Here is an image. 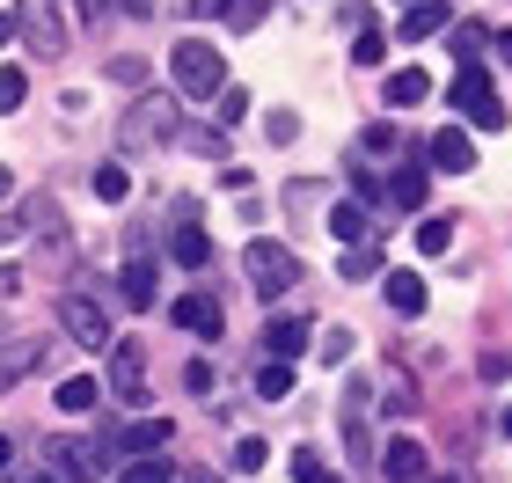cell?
I'll use <instances>...</instances> for the list:
<instances>
[{
    "label": "cell",
    "mask_w": 512,
    "mask_h": 483,
    "mask_svg": "<svg viewBox=\"0 0 512 483\" xmlns=\"http://www.w3.org/2000/svg\"><path fill=\"white\" fill-rule=\"evenodd\" d=\"M59 322H66V337H74L81 352H110V315H103V301L66 293V301H59Z\"/></svg>",
    "instance_id": "cell-4"
},
{
    "label": "cell",
    "mask_w": 512,
    "mask_h": 483,
    "mask_svg": "<svg viewBox=\"0 0 512 483\" xmlns=\"http://www.w3.org/2000/svg\"><path fill=\"white\" fill-rule=\"evenodd\" d=\"M293 483H337V476L322 469V454H308V447H300V454H293Z\"/></svg>",
    "instance_id": "cell-36"
},
{
    "label": "cell",
    "mask_w": 512,
    "mask_h": 483,
    "mask_svg": "<svg viewBox=\"0 0 512 483\" xmlns=\"http://www.w3.org/2000/svg\"><path fill=\"white\" fill-rule=\"evenodd\" d=\"M264 140H271V147H293V140H300V118H293V110H271V118H264Z\"/></svg>",
    "instance_id": "cell-30"
},
{
    "label": "cell",
    "mask_w": 512,
    "mask_h": 483,
    "mask_svg": "<svg viewBox=\"0 0 512 483\" xmlns=\"http://www.w3.org/2000/svg\"><path fill=\"white\" fill-rule=\"evenodd\" d=\"M15 37L37 59H66V0H22L15 8Z\"/></svg>",
    "instance_id": "cell-3"
},
{
    "label": "cell",
    "mask_w": 512,
    "mask_h": 483,
    "mask_svg": "<svg viewBox=\"0 0 512 483\" xmlns=\"http://www.w3.org/2000/svg\"><path fill=\"white\" fill-rule=\"evenodd\" d=\"M66 418H88V410L103 403V381H88V374H74V381H59V396H52Z\"/></svg>",
    "instance_id": "cell-16"
},
{
    "label": "cell",
    "mask_w": 512,
    "mask_h": 483,
    "mask_svg": "<svg viewBox=\"0 0 512 483\" xmlns=\"http://www.w3.org/2000/svg\"><path fill=\"white\" fill-rule=\"evenodd\" d=\"M425 161H439V169H476V140L461 125H439L425 140Z\"/></svg>",
    "instance_id": "cell-8"
},
{
    "label": "cell",
    "mask_w": 512,
    "mask_h": 483,
    "mask_svg": "<svg viewBox=\"0 0 512 483\" xmlns=\"http://www.w3.org/2000/svg\"><path fill=\"white\" fill-rule=\"evenodd\" d=\"M8 37H15V15H0V44H8Z\"/></svg>",
    "instance_id": "cell-44"
},
{
    "label": "cell",
    "mask_w": 512,
    "mask_h": 483,
    "mask_svg": "<svg viewBox=\"0 0 512 483\" xmlns=\"http://www.w3.org/2000/svg\"><path fill=\"white\" fill-rule=\"evenodd\" d=\"M483 44H491V30H483V22H454V59H461V66H469Z\"/></svg>",
    "instance_id": "cell-26"
},
{
    "label": "cell",
    "mask_w": 512,
    "mask_h": 483,
    "mask_svg": "<svg viewBox=\"0 0 512 483\" xmlns=\"http://www.w3.org/2000/svg\"><path fill=\"white\" fill-rule=\"evenodd\" d=\"M242 110H249V88H220V118L242 125Z\"/></svg>",
    "instance_id": "cell-37"
},
{
    "label": "cell",
    "mask_w": 512,
    "mask_h": 483,
    "mask_svg": "<svg viewBox=\"0 0 512 483\" xmlns=\"http://www.w3.org/2000/svg\"><path fill=\"white\" fill-rule=\"evenodd\" d=\"M388 308L395 315H425V301H432V293H425V279H417V271H388Z\"/></svg>",
    "instance_id": "cell-13"
},
{
    "label": "cell",
    "mask_w": 512,
    "mask_h": 483,
    "mask_svg": "<svg viewBox=\"0 0 512 483\" xmlns=\"http://www.w3.org/2000/svg\"><path fill=\"white\" fill-rule=\"evenodd\" d=\"M388 59V37L381 30H359V44H352V66H381Z\"/></svg>",
    "instance_id": "cell-33"
},
{
    "label": "cell",
    "mask_w": 512,
    "mask_h": 483,
    "mask_svg": "<svg viewBox=\"0 0 512 483\" xmlns=\"http://www.w3.org/2000/svg\"><path fill=\"white\" fill-rule=\"evenodd\" d=\"M461 118H469L476 132H505V103H498V96H483V103H469V110H461Z\"/></svg>",
    "instance_id": "cell-29"
},
{
    "label": "cell",
    "mask_w": 512,
    "mask_h": 483,
    "mask_svg": "<svg viewBox=\"0 0 512 483\" xmlns=\"http://www.w3.org/2000/svg\"><path fill=\"white\" fill-rule=\"evenodd\" d=\"M447 0H410V8H403V22H395V37H403V44H417V37H432V30H447Z\"/></svg>",
    "instance_id": "cell-10"
},
{
    "label": "cell",
    "mask_w": 512,
    "mask_h": 483,
    "mask_svg": "<svg viewBox=\"0 0 512 483\" xmlns=\"http://www.w3.org/2000/svg\"><path fill=\"white\" fill-rule=\"evenodd\" d=\"M191 15H227V0H191Z\"/></svg>",
    "instance_id": "cell-41"
},
{
    "label": "cell",
    "mask_w": 512,
    "mask_h": 483,
    "mask_svg": "<svg viewBox=\"0 0 512 483\" xmlns=\"http://www.w3.org/2000/svg\"><path fill=\"white\" fill-rule=\"evenodd\" d=\"M381 410H388V418H410V410H417V381H410V366H388V374H381Z\"/></svg>",
    "instance_id": "cell-14"
},
{
    "label": "cell",
    "mask_w": 512,
    "mask_h": 483,
    "mask_svg": "<svg viewBox=\"0 0 512 483\" xmlns=\"http://www.w3.org/2000/svg\"><path fill=\"white\" fill-rule=\"evenodd\" d=\"M359 147H366V154H403V132H395V125H366Z\"/></svg>",
    "instance_id": "cell-31"
},
{
    "label": "cell",
    "mask_w": 512,
    "mask_h": 483,
    "mask_svg": "<svg viewBox=\"0 0 512 483\" xmlns=\"http://www.w3.org/2000/svg\"><path fill=\"white\" fill-rule=\"evenodd\" d=\"M417 249H425V257H439V249H454V220H417Z\"/></svg>",
    "instance_id": "cell-24"
},
{
    "label": "cell",
    "mask_w": 512,
    "mask_h": 483,
    "mask_svg": "<svg viewBox=\"0 0 512 483\" xmlns=\"http://www.w3.org/2000/svg\"><path fill=\"white\" fill-rule=\"evenodd\" d=\"M183 118H176V96H139L132 103V118H125V147H154V140H169Z\"/></svg>",
    "instance_id": "cell-5"
},
{
    "label": "cell",
    "mask_w": 512,
    "mask_h": 483,
    "mask_svg": "<svg viewBox=\"0 0 512 483\" xmlns=\"http://www.w3.org/2000/svg\"><path fill=\"white\" fill-rule=\"evenodd\" d=\"M242 271H249V286L264 293V301H278V293L300 286V257H293L286 242H271V235H256V242L242 249Z\"/></svg>",
    "instance_id": "cell-2"
},
{
    "label": "cell",
    "mask_w": 512,
    "mask_h": 483,
    "mask_svg": "<svg viewBox=\"0 0 512 483\" xmlns=\"http://www.w3.org/2000/svg\"><path fill=\"white\" fill-rule=\"evenodd\" d=\"M381 476H388V483H417V476H425V447H417V440H388Z\"/></svg>",
    "instance_id": "cell-11"
},
{
    "label": "cell",
    "mask_w": 512,
    "mask_h": 483,
    "mask_svg": "<svg viewBox=\"0 0 512 483\" xmlns=\"http://www.w3.org/2000/svg\"><path fill=\"white\" fill-rule=\"evenodd\" d=\"M417 483H454V476H417Z\"/></svg>",
    "instance_id": "cell-46"
},
{
    "label": "cell",
    "mask_w": 512,
    "mask_h": 483,
    "mask_svg": "<svg viewBox=\"0 0 512 483\" xmlns=\"http://www.w3.org/2000/svg\"><path fill=\"white\" fill-rule=\"evenodd\" d=\"M15 462V447H8V432H0V469H8Z\"/></svg>",
    "instance_id": "cell-43"
},
{
    "label": "cell",
    "mask_w": 512,
    "mask_h": 483,
    "mask_svg": "<svg viewBox=\"0 0 512 483\" xmlns=\"http://www.w3.org/2000/svg\"><path fill=\"white\" fill-rule=\"evenodd\" d=\"M118 483H176V462H147V454H132V469Z\"/></svg>",
    "instance_id": "cell-27"
},
{
    "label": "cell",
    "mask_w": 512,
    "mask_h": 483,
    "mask_svg": "<svg viewBox=\"0 0 512 483\" xmlns=\"http://www.w3.org/2000/svg\"><path fill=\"white\" fill-rule=\"evenodd\" d=\"M425 96H432V74H425V66L388 74V103H395V110H410V103H425Z\"/></svg>",
    "instance_id": "cell-18"
},
{
    "label": "cell",
    "mask_w": 512,
    "mask_h": 483,
    "mask_svg": "<svg viewBox=\"0 0 512 483\" xmlns=\"http://www.w3.org/2000/svg\"><path fill=\"white\" fill-rule=\"evenodd\" d=\"M388 198L403 205V213H425V198H432V176L417 169V161H403V169H395V183H388Z\"/></svg>",
    "instance_id": "cell-12"
},
{
    "label": "cell",
    "mask_w": 512,
    "mask_h": 483,
    "mask_svg": "<svg viewBox=\"0 0 512 483\" xmlns=\"http://www.w3.org/2000/svg\"><path fill=\"white\" fill-rule=\"evenodd\" d=\"M352 344H359L352 330H322V344H315V359H322V366H344V359H352Z\"/></svg>",
    "instance_id": "cell-28"
},
{
    "label": "cell",
    "mask_w": 512,
    "mask_h": 483,
    "mask_svg": "<svg viewBox=\"0 0 512 483\" xmlns=\"http://www.w3.org/2000/svg\"><path fill=\"white\" fill-rule=\"evenodd\" d=\"M8 198H15V176H8V169H0V205H8Z\"/></svg>",
    "instance_id": "cell-42"
},
{
    "label": "cell",
    "mask_w": 512,
    "mask_h": 483,
    "mask_svg": "<svg viewBox=\"0 0 512 483\" xmlns=\"http://www.w3.org/2000/svg\"><path fill=\"white\" fill-rule=\"evenodd\" d=\"M52 462L66 483H103L110 469V440H74V447H52Z\"/></svg>",
    "instance_id": "cell-6"
},
{
    "label": "cell",
    "mask_w": 512,
    "mask_h": 483,
    "mask_svg": "<svg viewBox=\"0 0 512 483\" xmlns=\"http://www.w3.org/2000/svg\"><path fill=\"white\" fill-rule=\"evenodd\" d=\"M169 315H176V330H191V337H205V344L220 337V301H213V293H183Z\"/></svg>",
    "instance_id": "cell-7"
},
{
    "label": "cell",
    "mask_w": 512,
    "mask_h": 483,
    "mask_svg": "<svg viewBox=\"0 0 512 483\" xmlns=\"http://www.w3.org/2000/svg\"><path fill=\"white\" fill-rule=\"evenodd\" d=\"M183 132V147H198V154H220V132H205V125H176Z\"/></svg>",
    "instance_id": "cell-38"
},
{
    "label": "cell",
    "mask_w": 512,
    "mask_h": 483,
    "mask_svg": "<svg viewBox=\"0 0 512 483\" xmlns=\"http://www.w3.org/2000/svg\"><path fill=\"white\" fill-rule=\"evenodd\" d=\"M337 271H344L352 286H359V279H374V271H381V249H374V242H352V249H344V264H337Z\"/></svg>",
    "instance_id": "cell-22"
},
{
    "label": "cell",
    "mask_w": 512,
    "mask_h": 483,
    "mask_svg": "<svg viewBox=\"0 0 512 483\" xmlns=\"http://www.w3.org/2000/svg\"><path fill=\"white\" fill-rule=\"evenodd\" d=\"M300 344H308V315H278L271 330H264V352H271V359H293Z\"/></svg>",
    "instance_id": "cell-15"
},
{
    "label": "cell",
    "mask_w": 512,
    "mask_h": 483,
    "mask_svg": "<svg viewBox=\"0 0 512 483\" xmlns=\"http://www.w3.org/2000/svg\"><path fill=\"white\" fill-rule=\"evenodd\" d=\"M256 396H271V403H286V396H293V366H286V359H271V366H264V374H256Z\"/></svg>",
    "instance_id": "cell-23"
},
{
    "label": "cell",
    "mask_w": 512,
    "mask_h": 483,
    "mask_svg": "<svg viewBox=\"0 0 512 483\" xmlns=\"http://www.w3.org/2000/svg\"><path fill=\"white\" fill-rule=\"evenodd\" d=\"M22 96H30V74H22V66H0V110H15Z\"/></svg>",
    "instance_id": "cell-34"
},
{
    "label": "cell",
    "mask_w": 512,
    "mask_h": 483,
    "mask_svg": "<svg viewBox=\"0 0 512 483\" xmlns=\"http://www.w3.org/2000/svg\"><path fill=\"white\" fill-rule=\"evenodd\" d=\"M169 257L198 271L205 257H213V242H205V227H191V220H183V227H169Z\"/></svg>",
    "instance_id": "cell-20"
},
{
    "label": "cell",
    "mask_w": 512,
    "mask_h": 483,
    "mask_svg": "<svg viewBox=\"0 0 512 483\" xmlns=\"http://www.w3.org/2000/svg\"><path fill=\"white\" fill-rule=\"evenodd\" d=\"M154 279H161V271H154L147 257H132V264H125V308H154V301H161Z\"/></svg>",
    "instance_id": "cell-17"
},
{
    "label": "cell",
    "mask_w": 512,
    "mask_h": 483,
    "mask_svg": "<svg viewBox=\"0 0 512 483\" xmlns=\"http://www.w3.org/2000/svg\"><path fill=\"white\" fill-rule=\"evenodd\" d=\"M169 440H176V425H169V418H139V425H125V432H118V454L132 462V454H161Z\"/></svg>",
    "instance_id": "cell-9"
},
{
    "label": "cell",
    "mask_w": 512,
    "mask_h": 483,
    "mask_svg": "<svg viewBox=\"0 0 512 483\" xmlns=\"http://www.w3.org/2000/svg\"><path fill=\"white\" fill-rule=\"evenodd\" d=\"M264 462H271V447L256 440V432H242V447H235V469H242V476H256Z\"/></svg>",
    "instance_id": "cell-32"
},
{
    "label": "cell",
    "mask_w": 512,
    "mask_h": 483,
    "mask_svg": "<svg viewBox=\"0 0 512 483\" xmlns=\"http://www.w3.org/2000/svg\"><path fill=\"white\" fill-rule=\"evenodd\" d=\"M169 81H176V96H220L227 88V59L205 37H183L169 52Z\"/></svg>",
    "instance_id": "cell-1"
},
{
    "label": "cell",
    "mask_w": 512,
    "mask_h": 483,
    "mask_svg": "<svg viewBox=\"0 0 512 483\" xmlns=\"http://www.w3.org/2000/svg\"><path fill=\"white\" fill-rule=\"evenodd\" d=\"M15 483H59L52 469H15Z\"/></svg>",
    "instance_id": "cell-40"
},
{
    "label": "cell",
    "mask_w": 512,
    "mask_h": 483,
    "mask_svg": "<svg viewBox=\"0 0 512 483\" xmlns=\"http://www.w3.org/2000/svg\"><path fill=\"white\" fill-rule=\"evenodd\" d=\"M330 235H337V242H374V220H366L359 198H344L337 213H330Z\"/></svg>",
    "instance_id": "cell-19"
},
{
    "label": "cell",
    "mask_w": 512,
    "mask_h": 483,
    "mask_svg": "<svg viewBox=\"0 0 512 483\" xmlns=\"http://www.w3.org/2000/svg\"><path fill=\"white\" fill-rule=\"evenodd\" d=\"M74 15H81V22H103V15H110V0H74Z\"/></svg>",
    "instance_id": "cell-39"
},
{
    "label": "cell",
    "mask_w": 512,
    "mask_h": 483,
    "mask_svg": "<svg viewBox=\"0 0 512 483\" xmlns=\"http://www.w3.org/2000/svg\"><path fill=\"white\" fill-rule=\"evenodd\" d=\"M447 96H454V110H469V103H483V96H491V74H483V66L469 59V66L454 74V88H447Z\"/></svg>",
    "instance_id": "cell-21"
},
{
    "label": "cell",
    "mask_w": 512,
    "mask_h": 483,
    "mask_svg": "<svg viewBox=\"0 0 512 483\" xmlns=\"http://www.w3.org/2000/svg\"><path fill=\"white\" fill-rule=\"evenodd\" d=\"M498 432H505V440H512V403H505V418H498Z\"/></svg>",
    "instance_id": "cell-45"
},
{
    "label": "cell",
    "mask_w": 512,
    "mask_h": 483,
    "mask_svg": "<svg viewBox=\"0 0 512 483\" xmlns=\"http://www.w3.org/2000/svg\"><path fill=\"white\" fill-rule=\"evenodd\" d=\"M264 15H271V0H227V22H235V30H256Z\"/></svg>",
    "instance_id": "cell-35"
},
{
    "label": "cell",
    "mask_w": 512,
    "mask_h": 483,
    "mask_svg": "<svg viewBox=\"0 0 512 483\" xmlns=\"http://www.w3.org/2000/svg\"><path fill=\"white\" fill-rule=\"evenodd\" d=\"M96 198L103 205H125L132 198V169H96Z\"/></svg>",
    "instance_id": "cell-25"
}]
</instances>
